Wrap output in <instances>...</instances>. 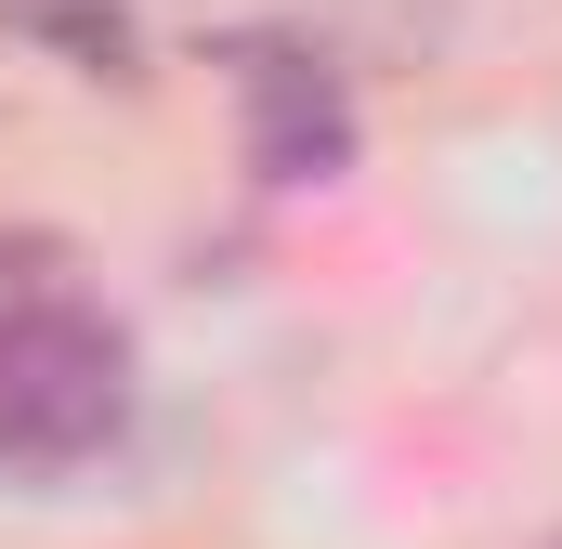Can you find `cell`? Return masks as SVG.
<instances>
[{"label": "cell", "instance_id": "cell-1", "mask_svg": "<svg viewBox=\"0 0 562 549\" xmlns=\"http://www.w3.org/2000/svg\"><path fill=\"white\" fill-rule=\"evenodd\" d=\"M132 418V340L79 301H26L0 327V471H79Z\"/></svg>", "mask_w": 562, "mask_h": 549}, {"label": "cell", "instance_id": "cell-2", "mask_svg": "<svg viewBox=\"0 0 562 549\" xmlns=\"http://www.w3.org/2000/svg\"><path fill=\"white\" fill-rule=\"evenodd\" d=\"M249 170L262 183H327L353 170V92L314 53H249Z\"/></svg>", "mask_w": 562, "mask_h": 549}]
</instances>
